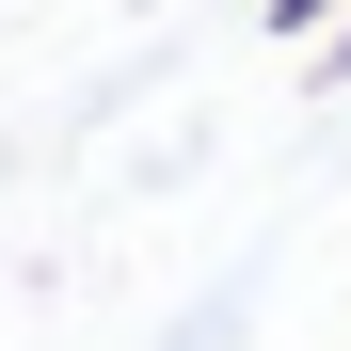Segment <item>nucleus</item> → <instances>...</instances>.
<instances>
[{"mask_svg": "<svg viewBox=\"0 0 351 351\" xmlns=\"http://www.w3.org/2000/svg\"><path fill=\"white\" fill-rule=\"evenodd\" d=\"M319 80H351V0H335V32H319Z\"/></svg>", "mask_w": 351, "mask_h": 351, "instance_id": "f03ea898", "label": "nucleus"}, {"mask_svg": "<svg viewBox=\"0 0 351 351\" xmlns=\"http://www.w3.org/2000/svg\"><path fill=\"white\" fill-rule=\"evenodd\" d=\"M271 32H287V48H319V32H335V0H271Z\"/></svg>", "mask_w": 351, "mask_h": 351, "instance_id": "f257e3e1", "label": "nucleus"}]
</instances>
